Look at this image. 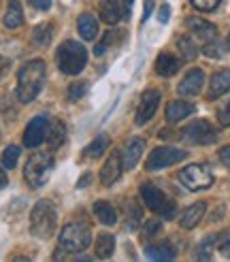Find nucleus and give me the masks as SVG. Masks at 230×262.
Masks as SVG:
<instances>
[{"mask_svg":"<svg viewBox=\"0 0 230 262\" xmlns=\"http://www.w3.org/2000/svg\"><path fill=\"white\" fill-rule=\"evenodd\" d=\"M122 171H124L122 151H111L107 162L100 168V181L105 183V186H113V183L122 177Z\"/></svg>","mask_w":230,"mask_h":262,"instance_id":"nucleus-12","label":"nucleus"},{"mask_svg":"<svg viewBox=\"0 0 230 262\" xmlns=\"http://www.w3.org/2000/svg\"><path fill=\"white\" fill-rule=\"evenodd\" d=\"M179 181L190 192H200L213 186V173L202 164H190L183 171H179Z\"/></svg>","mask_w":230,"mask_h":262,"instance_id":"nucleus-7","label":"nucleus"},{"mask_svg":"<svg viewBox=\"0 0 230 262\" xmlns=\"http://www.w3.org/2000/svg\"><path fill=\"white\" fill-rule=\"evenodd\" d=\"M217 120H220L222 126H230V102L217 111Z\"/></svg>","mask_w":230,"mask_h":262,"instance_id":"nucleus-38","label":"nucleus"},{"mask_svg":"<svg viewBox=\"0 0 230 262\" xmlns=\"http://www.w3.org/2000/svg\"><path fill=\"white\" fill-rule=\"evenodd\" d=\"M45 139H47V145H49L51 149H58L62 143H64V139H66V126H64L60 120L51 122L49 128H47Z\"/></svg>","mask_w":230,"mask_h":262,"instance_id":"nucleus-24","label":"nucleus"},{"mask_svg":"<svg viewBox=\"0 0 230 262\" xmlns=\"http://www.w3.org/2000/svg\"><path fill=\"white\" fill-rule=\"evenodd\" d=\"M89 181H92V173H85L83 177H79V181H77V188H85V186H89Z\"/></svg>","mask_w":230,"mask_h":262,"instance_id":"nucleus-44","label":"nucleus"},{"mask_svg":"<svg viewBox=\"0 0 230 262\" xmlns=\"http://www.w3.org/2000/svg\"><path fill=\"white\" fill-rule=\"evenodd\" d=\"M151 9H153V0H147V3H145V15H143V19H147V17H149Z\"/></svg>","mask_w":230,"mask_h":262,"instance_id":"nucleus-47","label":"nucleus"},{"mask_svg":"<svg viewBox=\"0 0 230 262\" xmlns=\"http://www.w3.org/2000/svg\"><path fill=\"white\" fill-rule=\"evenodd\" d=\"M169 17H171V7L169 5H162L160 7V13H158V19L162 24H166V21H169Z\"/></svg>","mask_w":230,"mask_h":262,"instance_id":"nucleus-40","label":"nucleus"},{"mask_svg":"<svg viewBox=\"0 0 230 262\" xmlns=\"http://www.w3.org/2000/svg\"><path fill=\"white\" fill-rule=\"evenodd\" d=\"M7 183H9V177H7V173H5V166L0 164V190H5Z\"/></svg>","mask_w":230,"mask_h":262,"instance_id":"nucleus-45","label":"nucleus"},{"mask_svg":"<svg viewBox=\"0 0 230 262\" xmlns=\"http://www.w3.org/2000/svg\"><path fill=\"white\" fill-rule=\"evenodd\" d=\"M56 58H58V69L64 75H79L87 64V51L79 41L68 38V41L60 45Z\"/></svg>","mask_w":230,"mask_h":262,"instance_id":"nucleus-3","label":"nucleus"},{"mask_svg":"<svg viewBox=\"0 0 230 262\" xmlns=\"http://www.w3.org/2000/svg\"><path fill=\"white\" fill-rule=\"evenodd\" d=\"M190 3H192V7L198 9V11H213V9L220 7L222 0H190Z\"/></svg>","mask_w":230,"mask_h":262,"instance_id":"nucleus-37","label":"nucleus"},{"mask_svg":"<svg viewBox=\"0 0 230 262\" xmlns=\"http://www.w3.org/2000/svg\"><path fill=\"white\" fill-rule=\"evenodd\" d=\"M85 94H87V81H75L68 85V100L71 102L81 100Z\"/></svg>","mask_w":230,"mask_h":262,"instance_id":"nucleus-32","label":"nucleus"},{"mask_svg":"<svg viewBox=\"0 0 230 262\" xmlns=\"http://www.w3.org/2000/svg\"><path fill=\"white\" fill-rule=\"evenodd\" d=\"M28 3H30V7H34L38 11H47L51 7V0H28Z\"/></svg>","mask_w":230,"mask_h":262,"instance_id":"nucleus-39","label":"nucleus"},{"mask_svg":"<svg viewBox=\"0 0 230 262\" xmlns=\"http://www.w3.org/2000/svg\"><path fill=\"white\" fill-rule=\"evenodd\" d=\"M11 69V62H9V58H3L0 56V79L7 75V71Z\"/></svg>","mask_w":230,"mask_h":262,"instance_id":"nucleus-43","label":"nucleus"},{"mask_svg":"<svg viewBox=\"0 0 230 262\" xmlns=\"http://www.w3.org/2000/svg\"><path fill=\"white\" fill-rule=\"evenodd\" d=\"M196 111V107L192 102H188V100H175V102H171L169 107H166V122L169 124H177V122H181V120H186L188 115H192Z\"/></svg>","mask_w":230,"mask_h":262,"instance_id":"nucleus-18","label":"nucleus"},{"mask_svg":"<svg viewBox=\"0 0 230 262\" xmlns=\"http://www.w3.org/2000/svg\"><path fill=\"white\" fill-rule=\"evenodd\" d=\"M202 85H204V73L200 69H192V71L186 73L183 81L179 83L177 90H179L181 96H196V94H200Z\"/></svg>","mask_w":230,"mask_h":262,"instance_id":"nucleus-14","label":"nucleus"},{"mask_svg":"<svg viewBox=\"0 0 230 262\" xmlns=\"http://www.w3.org/2000/svg\"><path fill=\"white\" fill-rule=\"evenodd\" d=\"M224 51H226L224 45L217 41V38H211V41H207V43H204V47H202V54L209 56V58H222Z\"/></svg>","mask_w":230,"mask_h":262,"instance_id":"nucleus-31","label":"nucleus"},{"mask_svg":"<svg viewBox=\"0 0 230 262\" xmlns=\"http://www.w3.org/2000/svg\"><path fill=\"white\" fill-rule=\"evenodd\" d=\"M19 154H21V149L17 145H9L5 149V154H3V166L9 168V171H11V168H15L17 160H19Z\"/></svg>","mask_w":230,"mask_h":262,"instance_id":"nucleus-30","label":"nucleus"},{"mask_svg":"<svg viewBox=\"0 0 230 262\" xmlns=\"http://www.w3.org/2000/svg\"><path fill=\"white\" fill-rule=\"evenodd\" d=\"M94 247H96V256L100 260H109L115 252V237L111 232H100Z\"/></svg>","mask_w":230,"mask_h":262,"instance_id":"nucleus-25","label":"nucleus"},{"mask_svg":"<svg viewBox=\"0 0 230 262\" xmlns=\"http://www.w3.org/2000/svg\"><path fill=\"white\" fill-rule=\"evenodd\" d=\"M141 217H143V213H141L139 205H136V203H132L130 213H128V228H132V230H134V228L141 224Z\"/></svg>","mask_w":230,"mask_h":262,"instance_id":"nucleus-36","label":"nucleus"},{"mask_svg":"<svg viewBox=\"0 0 230 262\" xmlns=\"http://www.w3.org/2000/svg\"><path fill=\"white\" fill-rule=\"evenodd\" d=\"M47 128H49V117L47 115H36L28 122L26 126V133H24V145L26 147H38L41 143L45 141V135H47Z\"/></svg>","mask_w":230,"mask_h":262,"instance_id":"nucleus-10","label":"nucleus"},{"mask_svg":"<svg viewBox=\"0 0 230 262\" xmlns=\"http://www.w3.org/2000/svg\"><path fill=\"white\" fill-rule=\"evenodd\" d=\"M226 47H228V49H230V34H228V43H226Z\"/></svg>","mask_w":230,"mask_h":262,"instance_id":"nucleus-48","label":"nucleus"},{"mask_svg":"<svg viewBox=\"0 0 230 262\" xmlns=\"http://www.w3.org/2000/svg\"><path fill=\"white\" fill-rule=\"evenodd\" d=\"M5 26L9 30H15V28H19V26L24 24V11H21V7H19V3H13L7 7V13H5Z\"/></svg>","mask_w":230,"mask_h":262,"instance_id":"nucleus-26","label":"nucleus"},{"mask_svg":"<svg viewBox=\"0 0 230 262\" xmlns=\"http://www.w3.org/2000/svg\"><path fill=\"white\" fill-rule=\"evenodd\" d=\"M162 232V222L160 220H149L143 228V239H153Z\"/></svg>","mask_w":230,"mask_h":262,"instance_id":"nucleus-34","label":"nucleus"},{"mask_svg":"<svg viewBox=\"0 0 230 262\" xmlns=\"http://www.w3.org/2000/svg\"><path fill=\"white\" fill-rule=\"evenodd\" d=\"M77 30H79L83 41H94L96 34H98V21H96V17L92 15V13H83V15L79 17V21H77Z\"/></svg>","mask_w":230,"mask_h":262,"instance_id":"nucleus-22","label":"nucleus"},{"mask_svg":"<svg viewBox=\"0 0 230 262\" xmlns=\"http://www.w3.org/2000/svg\"><path fill=\"white\" fill-rule=\"evenodd\" d=\"M109 145H111L109 137H107V135H98V137L85 147L83 156H85V158H100V156L109 149Z\"/></svg>","mask_w":230,"mask_h":262,"instance_id":"nucleus-27","label":"nucleus"},{"mask_svg":"<svg viewBox=\"0 0 230 262\" xmlns=\"http://www.w3.org/2000/svg\"><path fill=\"white\" fill-rule=\"evenodd\" d=\"M158 104H160V92H158V90H145V92H143V96H141V100H139L136 115H134L136 126L147 124L151 117L156 115Z\"/></svg>","mask_w":230,"mask_h":262,"instance_id":"nucleus-11","label":"nucleus"},{"mask_svg":"<svg viewBox=\"0 0 230 262\" xmlns=\"http://www.w3.org/2000/svg\"><path fill=\"white\" fill-rule=\"evenodd\" d=\"M177 47H179V54H181V58L183 60H196V56H198V47L194 45V41H192L190 36H181L177 41Z\"/></svg>","mask_w":230,"mask_h":262,"instance_id":"nucleus-29","label":"nucleus"},{"mask_svg":"<svg viewBox=\"0 0 230 262\" xmlns=\"http://www.w3.org/2000/svg\"><path fill=\"white\" fill-rule=\"evenodd\" d=\"M186 24H188V30H190L192 34H194V36L202 38L204 43L211 41V38H215V36H217V28H215V24H211V21H207V19H200V17H190Z\"/></svg>","mask_w":230,"mask_h":262,"instance_id":"nucleus-17","label":"nucleus"},{"mask_svg":"<svg viewBox=\"0 0 230 262\" xmlns=\"http://www.w3.org/2000/svg\"><path fill=\"white\" fill-rule=\"evenodd\" d=\"M220 160H222V164H224V166H228V168H230V145H226V147H222V149H220Z\"/></svg>","mask_w":230,"mask_h":262,"instance_id":"nucleus-41","label":"nucleus"},{"mask_svg":"<svg viewBox=\"0 0 230 262\" xmlns=\"http://www.w3.org/2000/svg\"><path fill=\"white\" fill-rule=\"evenodd\" d=\"M143 149H145V141L139 139V137H132L126 141V145L122 147V162H124V168H134L143 156Z\"/></svg>","mask_w":230,"mask_h":262,"instance_id":"nucleus-13","label":"nucleus"},{"mask_svg":"<svg viewBox=\"0 0 230 262\" xmlns=\"http://www.w3.org/2000/svg\"><path fill=\"white\" fill-rule=\"evenodd\" d=\"M122 17H124V13H122L120 0H105V5H102V9H100V19L105 24H109V26H115Z\"/></svg>","mask_w":230,"mask_h":262,"instance_id":"nucleus-23","label":"nucleus"},{"mask_svg":"<svg viewBox=\"0 0 230 262\" xmlns=\"http://www.w3.org/2000/svg\"><path fill=\"white\" fill-rule=\"evenodd\" d=\"M132 5H134V0H122V13H124V17H126V19L130 17V13H132Z\"/></svg>","mask_w":230,"mask_h":262,"instance_id":"nucleus-42","label":"nucleus"},{"mask_svg":"<svg viewBox=\"0 0 230 262\" xmlns=\"http://www.w3.org/2000/svg\"><path fill=\"white\" fill-rule=\"evenodd\" d=\"M54 156L47 151H34L24 166V179L30 188H41L47 183L51 171H54Z\"/></svg>","mask_w":230,"mask_h":262,"instance_id":"nucleus-4","label":"nucleus"},{"mask_svg":"<svg viewBox=\"0 0 230 262\" xmlns=\"http://www.w3.org/2000/svg\"><path fill=\"white\" fill-rule=\"evenodd\" d=\"M47 77V67L41 58L28 60L24 67L17 71V88H15V96L19 102H32L38 92L43 90Z\"/></svg>","mask_w":230,"mask_h":262,"instance_id":"nucleus-1","label":"nucleus"},{"mask_svg":"<svg viewBox=\"0 0 230 262\" xmlns=\"http://www.w3.org/2000/svg\"><path fill=\"white\" fill-rule=\"evenodd\" d=\"M141 199H143L149 211L158 213L162 220H173L177 213V205L160 188L153 186V183H143L141 186Z\"/></svg>","mask_w":230,"mask_h":262,"instance_id":"nucleus-5","label":"nucleus"},{"mask_svg":"<svg viewBox=\"0 0 230 262\" xmlns=\"http://www.w3.org/2000/svg\"><path fill=\"white\" fill-rule=\"evenodd\" d=\"M220 254H222L224 258H230V239L224 241V243L220 245Z\"/></svg>","mask_w":230,"mask_h":262,"instance_id":"nucleus-46","label":"nucleus"},{"mask_svg":"<svg viewBox=\"0 0 230 262\" xmlns=\"http://www.w3.org/2000/svg\"><path fill=\"white\" fill-rule=\"evenodd\" d=\"M94 215L98 217L100 224H105V226H115V222H118V211H115V207L107 201L94 203Z\"/></svg>","mask_w":230,"mask_h":262,"instance_id":"nucleus-21","label":"nucleus"},{"mask_svg":"<svg viewBox=\"0 0 230 262\" xmlns=\"http://www.w3.org/2000/svg\"><path fill=\"white\" fill-rule=\"evenodd\" d=\"M181 139L192 145H211L217 141V130L207 120H196L181 130Z\"/></svg>","mask_w":230,"mask_h":262,"instance_id":"nucleus-8","label":"nucleus"},{"mask_svg":"<svg viewBox=\"0 0 230 262\" xmlns=\"http://www.w3.org/2000/svg\"><path fill=\"white\" fill-rule=\"evenodd\" d=\"M92 243V230L87 224H66L62 228L58 237V247H62L64 252H83Z\"/></svg>","mask_w":230,"mask_h":262,"instance_id":"nucleus-6","label":"nucleus"},{"mask_svg":"<svg viewBox=\"0 0 230 262\" xmlns=\"http://www.w3.org/2000/svg\"><path fill=\"white\" fill-rule=\"evenodd\" d=\"M188 158V151L183 149H175V147H156L149 158L145 162L147 171H160V168H166V166H173L177 162H181Z\"/></svg>","mask_w":230,"mask_h":262,"instance_id":"nucleus-9","label":"nucleus"},{"mask_svg":"<svg viewBox=\"0 0 230 262\" xmlns=\"http://www.w3.org/2000/svg\"><path fill=\"white\" fill-rule=\"evenodd\" d=\"M113 38H115V32H113V30H109L105 36H102V41H100V43L94 47V54H96V56H102V54H105V51L111 47Z\"/></svg>","mask_w":230,"mask_h":262,"instance_id":"nucleus-35","label":"nucleus"},{"mask_svg":"<svg viewBox=\"0 0 230 262\" xmlns=\"http://www.w3.org/2000/svg\"><path fill=\"white\" fill-rule=\"evenodd\" d=\"M204 211H207V203H194V205H190L186 211L181 213V217H179V224H181V228L186 230H192V228H196L200 224V220L204 217Z\"/></svg>","mask_w":230,"mask_h":262,"instance_id":"nucleus-16","label":"nucleus"},{"mask_svg":"<svg viewBox=\"0 0 230 262\" xmlns=\"http://www.w3.org/2000/svg\"><path fill=\"white\" fill-rule=\"evenodd\" d=\"M179 69H181V62H179L173 54H169V51L160 54L158 60H156V73L160 77H173Z\"/></svg>","mask_w":230,"mask_h":262,"instance_id":"nucleus-19","label":"nucleus"},{"mask_svg":"<svg viewBox=\"0 0 230 262\" xmlns=\"http://www.w3.org/2000/svg\"><path fill=\"white\" fill-rule=\"evenodd\" d=\"M215 241H220V234H211L209 239H204L200 245H198V258L200 260H209L211 258V247Z\"/></svg>","mask_w":230,"mask_h":262,"instance_id":"nucleus-33","label":"nucleus"},{"mask_svg":"<svg viewBox=\"0 0 230 262\" xmlns=\"http://www.w3.org/2000/svg\"><path fill=\"white\" fill-rule=\"evenodd\" d=\"M145 256L149 260H175V247L169 243V241H160V243H153V245H147L145 250Z\"/></svg>","mask_w":230,"mask_h":262,"instance_id":"nucleus-20","label":"nucleus"},{"mask_svg":"<svg viewBox=\"0 0 230 262\" xmlns=\"http://www.w3.org/2000/svg\"><path fill=\"white\" fill-rule=\"evenodd\" d=\"M228 92H230V69H222V71H217V73L211 77L207 98H209V100H215V98L228 94Z\"/></svg>","mask_w":230,"mask_h":262,"instance_id":"nucleus-15","label":"nucleus"},{"mask_svg":"<svg viewBox=\"0 0 230 262\" xmlns=\"http://www.w3.org/2000/svg\"><path fill=\"white\" fill-rule=\"evenodd\" d=\"M58 226V211L51 201H38L30 211V232L36 239H49Z\"/></svg>","mask_w":230,"mask_h":262,"instance_id":"nucleus-2","label":"nucleus"},{"mask_svg":"<svg viewBox=\"0 0 230 262\" xmlns=\"http://www.w3.org/2000/svg\"><path fill=\"white\" fill-rule=\"evenodd\" d=\"M32 43L36 47H47L51 43V24H38L32 30Z\"/></svg>","mask_w":230,"mask_h":262,"instance_id":"nucleus-28","label":"nucleus"}]
</instances>
